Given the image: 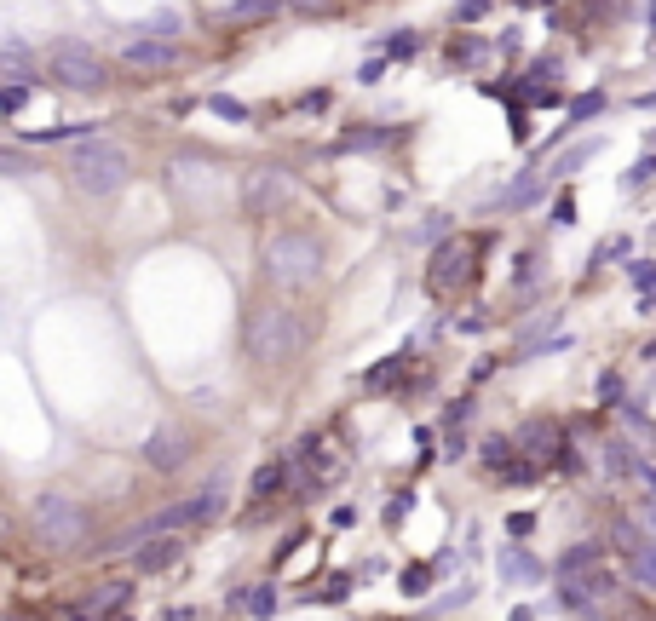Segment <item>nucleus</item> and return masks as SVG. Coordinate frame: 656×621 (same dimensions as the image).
<instances>
[{
  "instance_id": "f257e3e1",
  "label": "nucleus",
  "mask_w": 656,
  "mask_h": 621,
  "mask_svg": "<svg viewBox=\"0 0 656 621\" xmlns=\"http://www.w3.org/2000/svg\"><path fill=\"white\" fill-rule=\"evenodd\" d=\"M259 265H265V282L271 288H288V294H300L311 288L317 276H323V242L311 236V230H277L265 253H259Z\"/></svg>"
},
{
  "instance_id": "f03ea898",
  "label": "nucleus",
  "mask_w": 656,
  "mask_h": 621,
  "mask_svg": "<svg viewBox=\"0 0 656 621\" xmlns=\"http://www.w3.org/2000/svg\"><path fill=\"white\" fill-rule=\"evenodd\" d=\"M242 345H248V357H254L259 368L294 363L300 345H305L300 311H288V305H254V311H248V328H242Z\"/></svg>"
},
{
  "instance_id": "7ed1b4c3",
  "label": "nucleus",
  "mask_w": 656,
  "mask_h": 621,
  "mask_svg": "<svg viewBox=\"0 0 656 621\" xmlns=\"http://www.w3.org/2000/svg\"><path fill=\"white\" fill-rule=\"evenodd\" d=\"M127 173H133V161H127L121 144H110V138H81V144H75V156H70L75 190H87V196H116L121 184H127Z\"/></svg>"
},
{
  "instance_id": "20e7f679",
  "label": "nucleus",
  "mask_w": 656,
  "mask_h": 621,
  "mask_svg": "<svg viewBox=\"0 0 656 621\" xmlns=\"http://www.w3.org/2000/svg\"><path fill=\"white\" fill-rule=\"evenodd\" d=\"M219 506H225V483H202L196 495L162 506V512H156V518H144L139 529H127V535H121V547H139V541H156V535H185L190 524H208Z\"/></svg>"
},
{
  "instance_id": "39448f33",
  "label": "nucleus",
  "mask_w": 656,
  "mask_h": 621,
  "mask_svg": "<svg viewBox=\"0 0 656 621\" xmlns=\"http://www.w3.org/2000/svg\"><path fill=\"white\" fill-rule=\"evenodd\" d=\"M47 75H52V87H64V92H104L110 87L104 58H98L93 46H81V41H58L52 46Z\"/></svg>"
},
{
  "instance_id": "423d86ee",
  "label": "nucleus",
  "mask_w": 656,
  "mask_h": 621,
  "mask_svg": "<svg viewBox=\"0 0 656 621\" xmlns=\"http://www.w3.org/2000/svg\"><path fill=\"white\" fill-rule=\"evenodd\" d=\"M35 529H41V547L52 552H70L81 535H87V512H81V501L75 495H41L35 501Z\"/></svg>"
},
{
  "instance_id": "0eeeda50",
  "label": "nucleus",
  "mask_w": 656,
  "mask_h": 621,
  "mask_svg": "<svg viewBox=\"0 0 656 621\" xmlns=\"http://www.w3.org/2000/svg\"><path fill=\"white\" fill-rule=\"evenodd\" d=\"M472 259H478V242H472V236H449L444 248L432 253V265H426V288H432V294H455V288H467Z\"/></svg>"
},
{
  "instance_id": "6e6552de",
  "label": "nucleus",
  "mask_w": 656,
  "mask_h": 621,
  "mask_svg": "<svg viewBox=\"0 0 656 621\" xmlns=\"http://www.w3.org/2000/svg\"><path fill=\"white\" fill-rule=\"evenodd\" d=\"M288 196H294V190H288L282 173H271V167H265V173H248V184H242V213H248V219H271Z\"/></svg>"
},
{
  "instance_id": "1a4fd4ad",
  "label": "nucleus",
  "mask_w": 656,
  "mask_h": 621,
  "mask_svg": "<svg viewBox=\"0 0 656 621\" xmlns=\"http://www.w3.org/2000/svg\"><path fill=\"white\" fill-rule=\"evenodd\" d=\"M121 64L133 69V75H167V69H179V46L173 41H150V35H133V41L121 46Z\"/></svg>"
},
{
  "instance_id": "9d476101",
  "label": "nucleus",
  "mask_w": 656,
  "mask_h": 621,
  "mask_svg": "<svg viewBox=\"0 0 656 621\" xmlns=\"http://www.w3.org/2000/svg\"><path fill=\"white\" fill-rule=\"evenodd\" d=\"M190 460V437L179 426H162V432L144 437V466H156V472H179Z\"/></svg>"
},
{
  "instance_id": "9b49d317",
  "label": "nucleus",
  "mask_w": 656,
  "mask_h": 621,
  "mask_svg": "<svg viewBox=\"0 0 656 621\" xmlns=\"http://www.w3.org/2000/svg\"><path fill=\"white\" fill-rule=\"evenodd\" d=\"M622 552H628V575H633V587H645V593H656V547L651 541H639L628 529V541H622Z\"/></svg>"
},
{
  "instance_id": "f8f14e48",
  "label": "nucleus",
  "mask_w": 656,
  "mask_h": 621,
  "mask_svg": "<svg viewBox=\"0 0 656 621\" xmlns=\"http://www.w3.org/2000/svg\"><path fill=\"white\" fill-rule=\"evenodd\" d=\"M501 581H507V587H536V581H541V564L513 541V547L501 552Z\"/></svg>"
},
{
  "instance_id": "ddd939ff",
  "label": "nucleus",
  "mask_w": 656,
  "mask_h": 621,
  "mask_svg": "<svg viewBox=\"0 0 656 621\" xmlns=\"http://www.w3.org/2000/svg\"><path fill=\"white\" fill-rule=\"evenodd\" d=\"M599 466H605V478H633V466H639V455H633L628 437H610V443H599Z\"/></svg>"
},
{
  "instance_id": "4468645a",
  "label": "nucleus",
  "mask_w": 656,
  "mask_h": 621,
  "mask_svg": "<svg viewBox=\"0 0 656 621\" xmlns=\"http://www.w3.org/2000/svg\"><path fill=\"white\" fill-rule=\"evenodd\" d=\"M282 478H288V460H265V466L254 472V483H248V495H254V501H271V495L282 489Z\"/></svg>"
},
{
  "instance_id": "2eb2a0df",
  "label": "nucleus",
  "mask_w": 656,
  "mask_h": 621,
  "mask_svg": "<svg viewBox=\"0 0 656 621\" xmlns=\"http://www.w3.org/2000/svg\"><path fill=\"white\" fill-rule=\"evenodd\" d=\"M127 593H133V581H104V587L87 598V616H110V610H121V604H127Z\"/></svg>"
},
{
  "instance_id": "dca6fc26",
  "label": "nucleus",
  "mask_w": 656,
  "mask_h": 621,
  "mask_svg": "<svg viewBox=\"0 0 656 621\" xmlns=\"http://www.w3.org/2000/svg\"><path fill=\"white\" fill-rule=\"evenodd\" d=\"M616 420H622V426L639 437V449H645V455H656V426H651L639 409H633V403H616Z\"/></svg>"
},
{
  "instance_id": "f3484780",
  "label": "nucleus",
  "mask_w": 656,
  "mask_h": 621,
  "mask_svg": "<svg viewBox=\"0 0 656 621\" xmlns=\"http://www.w3.org/2000/svg\"><path fill=\"white\" fill-rule=\"evenodd\" d=\"M277 6L282 0H231V6H225V23H265Z\"/></svg>"
},
{
  "instance_id": "a211bd4d",
  "label": "nucleus",
  "mask_w": 656,
  "mask_h": 621,
  "mask_svg": "<svg viewBox=\"0 0 656 621\" xmlns=\"http://www.w3.org/2000/svg\"><path fill=\"white\" fill-rule=\"evenodd\" d=\"M185 23H179V12H156V18H144L139 23V35H150V41H173Z\"/></svg>"
},
{
  "instance_id": "6ab92c4d",
  "label": "nucleus",
  "mask_w": 656,
  "mask_h": 621,
  "mask_svg": "<svg viewBox=\"0 0 656 621\" xmlns=\"http://www.w3.org/2000/svg\"><path fill=\"white\" fill-rule=\"evenodd\" d=\"M179 547H185L179 535H173V541H162V547H144V552H139V570H167V564L179 558Z\"/></svg>"
},
{
  "instance_id": "aec40b11",
  "label": "nucleus",
  "mask_w": 656,
  "mask_h": 621,
  "mask_svg": "<svg viewBox=\"0 0 656 621\" xmlns=\"http://www.w3.org/2000/svg\"><path fill=\"white\" fill-rule=\"evenodd\" d=\"M628 529L639 535V541H651V547H656V501H639V506H633Z\"/></svg>"
},
{
  "instance_id": "412c9836",
  "label": "nucleus",
  "mask_w": 656,
  "mask_h": 621,
  "mask_svg": "<svg viewBox=\"0 0 656 621\" xmlns=\"http://www.w3.org/2000/svg\"><path fill=\"white\" fill-rule=\"evenodd\" d=\"M208 110L219 115V121H248V104H242V98H225V92H213Z\"/></svg>"
},
{
  "instance_id": "4be33fe9",
  "label": "nucleus",
  "mask_w": 656,
  "mask_h": 621,
  "mask_svg": "<svg viewBox=\"0 0 656 621\" xmlns=\"http://www.w3.org/2000/svg\"><path fill=\"white\" fill-rule=\"evenodd\" d=\"M29 104V81H6L0 87V115H18Z\"/></svg>"
},
{
  "instance_id": "5701e85b",
  "label": "nucleus",
  "mask_w": 656,
  "mask_h": 621,
  "mask_svg": "<svg viewBox=\"0 0 656 621\" xmlns=\"http://www.w3.org/2000/svg\"><path fill=\"white\" fill-rule=\"evenodd\" d=\"M0 69H18V81H29V46L6 41L0 46Z\"/></svg>"
},
{
  "instance_id": "b1692460",
  "label": "nucleus",
  "mask_w": 656,
  "mask_h": 621,
  "mask_svg": "<svg viewBox=\"0 0 656 621\" xmlns=\"http://www.w3.org/2000/svg\"><path fill=\"white\" fill-rule=\"evenodd\" d=\"M64 138H93V121H64V127H52V133H41V144H64Z\"/></svg>"
},
{
  "instance_id": "393cba45",
  "label": "nucleus",
  "mask_w": 656,
  "mask_h": 621,
  "mask_svg": "<svg viewBox=\"0 0 656 621\" xmlns=\"http://www.w3.org/2000/svg\"><path fill=\"white\" fill-rule=\"evenodd\" d=\"M593 564H599V547H570L559 558V575H570V570H593Z\"/></svg>"
},
{
  "instance_id": "a878e982",
  "label": "nucleus",
  "mask_w": 656,
  "mask_h": 621,
  "mask_svg": "<svg viewBox=\"0 0 656 621\" xmlns=\"http://www.w3.org/2000/svg\"><path fill=\"white\" fill-rule=\"evenodd\" d=\"M0 173H6V179H24V173H35V161H29L24 150H0Z\"/></svg>"
},
{
  "instance_id": "bb28decb",
  "label": "nucleus",
  "mask_w": 656,
  "mask_h": 621,
  "mask_svg": "<svg viewBox=\"0 0 656 621\" xmlns=\"http://www.w3.org/2000/svg\"><path fill=\"white\" fill-rule=\"evenodd\" d=\"M415 52H421V35H415V29H398L392 46H386V58H415Z\"/></svg>"
},
{
  "instance_id": "cd10ccee",
  "label": "nucleus",
  "mask_w": 656,
  "mask_h": 621,
  "mask_svg": "<svg viewBox=\"0 0 656 621\" xmlns=\"http://www.w3.org/2000/svg\"><path fill=\"white\" fill-rule=\"evenodd\" d=\"M242 604H248V616H271V610H277V593H271V587H254V593H242Z\"/></svg>"
},
{
  "instance_id": "c85d7f7f",
  "label": "nucleus",
  "mask_w": 656,
  "mask_h": 621,
  "mask_svg": "<svg viewBox=\"0 0 656 621\" xmlns=\"http://www.w3.org/2000/svg\"><path fill=\"white\" fill-rule=\"evenodd\" d=\"M599 104H605L599 92H587V98H576V104H570V127H576V121H587V115H599Z\"/></svg>"
},
{
  "instance_id": "c756f323",
  "label": "nucleus",
  "mask_w": 656,
  "mask_h": 621,
  "mask_svg": "<svg viewBox=\"0 0 656 621\" xmlns=\"http://www.w3.org/2000/svg\"><path fill=\"white\" fill-rule=\"evenodd\" d=\"M633 483L645 489V501H656V466H651V460H639V466H633Z\"/></svg>"
},
{
  "instance_id": "7c9ffc66",
  "label": "nucleus",
  "mask_w": 656,
  "mask_h": 621,
  "mask_svg": "<svg viewBox=\"0 0 656 621\" xmlns=\"http://www.w3.org/2000/svg\"><path fill=\"white\" fill-rule=\"evenodd\" d=\"M593 150H599V144H582V150H570V156H564L559 167H553V173H576L582 161H593Z\"/></svg>"
},
{
  "instance_id": "2f4dec72",
  "label": "nucleus",
  "mask_w": 656,
  "mask_h": 621,
  "mask_svg": "<svg viewBox=\"0 0 656 621\" xmlns=\"http://www.w3.org/2000/svg\"><path fill=\"white\" fill-rule=\"evenodd\" d=\"M398 374H403V357H392V363L369 368V386H386V380H398Z\"/></svg>"
},
{
  "instance_id": "473e14b6",
  "label": "nucleus",
  "mask_w": 656,
  "mask_h": 621,
  "mask_svg": "<svg viewBox=\"0 0 656 621\" xmlns=\"http://www.w3.org/2000/svg\"><path fill=\"white\" fill-rule=\"evenodd\" d=\"M599 397L616 409V403H622V380H616V374H605V380H599Z\"/></svg>"
},
{
  "instance_id": "72a5a7b5",
  "label": "nucleus",
  "mask_w": 656,
  "mask_h": 621,
  "mask_svg": "<svg viewBox=\"0 0 656 621\" xmlns=\"http://www.w3.org/2000/svg\"><path fill=\"white\" fill-rule=\"evenodd\" d=\"M530 529H536V518H530V512H513V518H507V535H518V541H524Z\"/></svg>"
},
{
  "instance_id": "f704fd0d",
  "label": "nucleus",
  "mask_w": 656,
  "mask_h": 621,
  "mask_svg": "<svg viewBox=\"0 0 656 621\" xmlns=\"http://www.w3.org/2000/svg\"><path fill=\"white\" fill-rule=\"evenodd\" d=\"M426 575H432V570H426V564H415V570L403 575V593H426Z\"/></svg>"
},
{
  "instance_id": "c9c22d12",
  "label": "nucleus",
  "mask_w": 656,
  "mask_h": 621,
  "mask_svg": "<svg viewBox=\"0 0 656 621\" xmlns=\"http://www.w3.org/2000/svg\"><path fill=\"white\" fill-rule=\"evenodd\" d=\"M484 6H490V0H461V6H455V18L472 23V18H484Z\"/></svg>"
},
{
  "instance_id": "e433bc0d",
  "label": "nucleus",
  "mask_w": 656,
  "mask_h": 621,
  "mask_svg": "<svg viewBox=\"0 0 656 621\" xmlns=\"http://www.w3.org/2000/svg\"><path fill=\"white\" fill-rule=\"evenodd\" d=\"M576 219V196H559V207H553V225H570Z\"/></svg>"
},
{
  "instance_id": "4c0bfd02",
  "label": "nucleus",
  "mask_w": 656,
  "mask_h": 621,
  "mask_svg": "<svg viewBox=\"0 0 656 621\" xmlns=\"http://www.w3.org/2000/svg\"><path fill=\"white\" fill-rule=\"evenodd\" d=\"M282 6H294V12H328L334 0H282Z\"/></svg>"
},
{
  "instance_id": "58836bf2",
  "label": "nucleus",
  "mask_w": 656,
  "mask_h": 621,
  "mask_svg": "<svg viewBox=\"0 0 656 621\" xmlns=\"http://www.w3.org/2000/svg\"><path fill=\"white\" fill-rule=\"evenodd\" d=\"M651 173H656V161L645 156V161H639V167H633V173H628V184H645V179H651Z\"/></svg>"
},
{
  "instance_id": "ea45409f",
  "label": "nucleus",
  "mask_w": 656,
  "mask_h": 621,
  "mask_svg": "<svg viewBox=\"0 0 656 621\" xmlns=\"http://www.w3.org/2000/svg\"><path fill=\"white\" fill-rule=\"evenodd\" d=\"M507 621H536V610H530V604H518V610H513Z\"/></svg>"
},
{
  "instance_id": "a19ab883",
  "label": "nucleus",
  "mask_w": 656,
  "mask_h": 621,
  "mask_svg": "<svg viewBox=\"0 0 656 621\" xmlns=\"http://www.w3.org/2000/svg\"><path fill=\"white\" fill-rule=\"evenodd\" d=\"M70 621H98V616H87V610H75V616Z\"/></svg>"
},
{
  "instance_id": "79ce46f5",
  "label": "nucleus",
  "mask_w": 656,
  "mask_h": 621,
  "mask_svg": "<svg viewBox=\"0 0 656 621\" xmlns=\"http://www.w3.org/2000/svg\"><path fill=\"white\" fill-rule=\"evenodd\" d=\"M639 104H656V92H645V98H639Z\"/></svg>"
},
{
  "instance_id": "37998d69",
  "label": "nucleus",
  "mask_w": 656,
  "mask_h": 621,
  "mask_svg": "<svg viewBox=\"0 0 656 621\" xmlns=\"http://www.w3.org/2000/svg\"><path fill=\"white\" fill-rule=\"evenodd\" d=\"M651 29H656V0H651Z\"/></svg>"
},
{
  "instance_id": "c03bdc74",
  "label": "nucleus",
  "mask_w": 656,
  "mask_h": 621,
  "mask_svg": "<svg viewBox=\"0 0 656 621\" xmlns=\"http://www.w3.org/2000/svg\"><path fill=\"white\" fill-rule=\"evenodd\" d=\"M518 6H541V0H518Z\"/></svg>"
}]
</instances>
